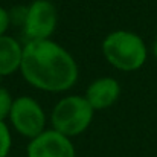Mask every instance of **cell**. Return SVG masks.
<instances>
[{"label":"cell","mask_w":157,"mask_h":157,"mask_svg":"<svg viewBox=\"0 0 157 157\" xmlns=\"http://www.w3.org/2000/svg\"><path fill=\"white\" fill-rule=\"evenodd\" d=\"M21 73L25 79L46 92H63L70 89L78 69L70 53L49 40H32L23 49Z\"/></svg>","instance_id":"6da1fadb"},{"label":"cell","mask_w":157,"mask_h":157,"mask_svg":"<svg viewBox=\"0 0 157 157\" xmlns=\"http://www.w3.org/2000/svg\"><path fill=\"white\" fill-rule=\"evenodd\" d=\"M102 51L111 66L125 72L137 70L147 59L144 40L127 31H116L110 34L102 43Z\"/></svg>","instance_id":"7a4b0ae2"},{"label":"cell","mask_w":157,"mask_h":157,"mask_svg":"<svg viewBox=\"0 0 157 157\" xmlns=\"http://www.w3.org/2000/svg\"><path fill=\"white\" fill-rule=\"evenodd\" d=\"M93 117V107L82 96L61 99L52 111L53 130L70 137L82 133Z\"/></svg>","instance_id":"3957f363"},{"label":"cell","mask_w":157,"mask_h":157,"mask_svg":"<svg viewBox=\"0 0 157 157\" xmlns=\"http://www.w3.org/2000/svg\"><path fill=\"white\" fill-rule=\"evenodd\" d=\"M9 117H11V122L15 127V130L20 134L31 137V139H34L43 133L44 122H46L41 107L32 98H28V96L17 98L12 102Z\"/></svg>","instance_id":"277c9868"},{"label":"cell","mask_w":157,"mask_h":157,"mask_svg":"<svg viewBox=\"0 0 157 157\" xmlns=\"http://www.w3.org/2000/svg\"><path fill=\"white\" fill-rule=\"evenodd\" d=\"M56 26V9L48 0H35L28 12L25 20L26 34L32 40H48Z\"/></svg>","instance_id":"5b68a950"},{"label":"cell","mask_w":157,"mask_h":157,"mask_svg":"<svg viewBox=\"0 0 157 157\" xmlns=\"http://www.w3.org/2000/svg\"><path fill=\"white\" fill-rule=\"evenodd\" d=\"M28 157H75L70 139L58 131H43L28 147Z\"/></svg>","instance_id":"8992f818"},{"label":"cell","mask_w":157,"mask_h":157,"mask_svg":"<svg viewBox=\"0 0 157 157\" xmlns=\"http://www.w3.org/2000/svg\"><path fill=\"white\" fill-rule=\"evenodd\" d=\"M119 93H121V87L116 79L101 78L89 87L86 99L93 107V110L95 108L101 110V108H107L111 104H114V101L119 98Z\"/></svg>","instance_id":"52a82bcc"},{"label":"cell","mask_w":157,"mask_h":157,"mask_svg":"<svg viewBox=\"0 0 157 157\" xmlns=\"http://www.w3.org/2000/svg\"><path fill=\"white\" fill-rule=\"evenodd\" d=\"M23 49L20 44L6 35H0V76L9 75L21 64Z\"/></svg>","instance_id":"ba28073f"},{"label":"cell","mask_w":157,"mask_h":157,"mask_svg":"<svg viewBox=\"0 0 157 157\" xmlns=\"http://www.w3.org/2000/svg\"><path fill=\"white\" fill-rule=\"evenodd\" d=\"M11 150V134L3 121H0V157H6Z\"/></svg>","instance_id":"9c48e42d"},{"label":"cell","mask_w":157,"mask_h":157,"mask_svg":"<svg viewBox=\"0 0 157 157\" xmlns=\"http://www.w3.org/2000/svg\"><path fill=\"white\" fill-rule=\"evenodd\" d=\"M12 98L8 93V90L0 87V121H3L6 116H9L11 108H12Z\"/></svg>","instance_id":"30bf717a"},{"label":"cell","mask_w":157,"mask_h":157,"mask_svg":"<svg viewBox=\"0 0 157 157\" xmlns=\"http://www.w3.org/2000/svg\"><path fill=\"white\" fill-rule=\"evenodd\" d=\"M8 25H9V15H8V12L0 6V35H3V32L8 29Z\"/></svg>","instance_id":"8fae6325"},{"label":"cell","mask_w":157,"mask_h":157,"mask_svg":"<svg viewBox=\"0 0 157 157\" xmlns=\"http://www.w3.org/2000/svg\"><path fill=\"white\" fill-rule=\"evenodd\" d=\"M153 52H154V56L157 58V37H156V40H154V44H153Z\"/></svg>","instance_id":"7c38bea8"}]
</instances>
